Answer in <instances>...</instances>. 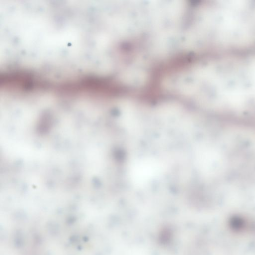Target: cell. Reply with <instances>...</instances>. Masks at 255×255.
<instances>
[{"mask_svg": "<svg viewBox=\"0 0 255 255\" xmlns=\"http://www.w3.org/2000/svg\"><path fill=\"white\" fill-rule=\"evenodd\" d=\"M113 88L108 79L91 75L65 81L54 85L53 89L63 96L98 100L111 97Z\"/></svg>", "mask_w": 255, "mask_h": 255, "instance_id": "obj_1", "label": "cell"}, {"mask_svg": "<svg viewBox=\"0 0 255 255\" xmlns=\"http://www.w3.org/2000/svg\"><path fill=\"white\" fill-rule=\"evenodd\" d=\"M0 87L5 93L22 95L45 91L49 83L31 71L14 69L1 75Z\"/></svg>", "mask_w": 255, "mask_h": 255, "instance_id": "obj_2", "label": "cell"}]
</instances>
